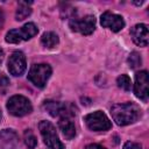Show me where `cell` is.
Wrapping results in <instances>:
<instances>
[{"label": "cell", "mask_w": 149, "mask_h": 149, "mask_svg": "<svg viewBox=\"0 0 149 149\" xmlns=\"http://www.w3.org/2000/svg\"><path fill=\"white\" fill-rule=\"evenodd\" d=\"M111 114L118 126H127L139 120L141 116V109L132 102L116 104L112 106Z\"/></svg>", "instance_id": "obj_1"}, {"label": "cell", "mask_w": 149, "mask_h": 149, "mask_svg": "<svg viewBox=\"0 0 149 149\" xmlns=\"http://www.w3.org/2000/svg\"><path fill=\"white\" fill-rule=\"evenodd\" d=\"M38 129L43 137L44 143L47 144V147L49 149H64V146L59 141L58 135H57L56 129L52 123H50L49 121L42 120L38 123Z\"/></svg>", "instance_id": "obj_2"}, {"label": "cell", "mask_w": 149, "mask_h": 149, "mask_svg": "<svg viewBox=\"0 0 149 149\" xmlns=\"http://www.w3.org/2000/svg\"><path fill=\"white\" fill-rule=\"evenodd\" d=\"M51 76V68L48 64H34L29 72H28V79L37 87L43 88L48 81V79Z\"/></svg>", "instance_id": "obj_3"}, {"label": "cell", "mask_w": 149, "mask_h": 149, "mask_svg": "<svg viewBox=\"0 0 149 149\" xmlns=\"http://www.w3.org/2000/svg\"><path fill=\"white\" fill-rule=\"evenodd\" d=\"M7 109L14 116H24L33 109L30 101L23 95H13L7 101Z\"/></svg>", "instance_id": "obj_4"}, {"label": "cell", "mask_w": 149, "mask_h": 149, "mask_svg": "<svg viewBox=\"0 0 149 149\" xmlns=\"http://www.w3.org/2000/svg\"><path fill=\"white\" fill-rule=\"evenodd\" d=\"M84 121H85L87 128L93 132H105L112 127L109 119L101 111H97V112L87 114L84 118Z\"/></svg>", "instance_id": "obj_5"}, {"label": "cell", "mask_w": 149, "mask_h": 149, "mask_svg": "<svg viewBox=\"0 0 149 149\" xmlns=\"http://www.w3.org/2000/svg\"><path fill=\"white\" fill-rule=\"evenodd\" d=\"M38 29L37 27L29 22L26 23L24 26H22L20 29H12L7 33L6 35V42L8 43H19L21 41H27L29 38H31L33 36H35L37 34Z\"/></svg>", "instance_id": "obj_6"}, {"label": "cell", "mask_w": 149, "mask_h": 149, "mask_svg": "<svg viewBox=\"0 0 149 149\" xmlns=\"http://www.w3.org/2000/svg\"><path fill=\"white\" fill-rule=\"evenodd\" d=\"M70 28L83 35H91L95 29V19L93 15H86L81 19L72 17L70 21Z\"/></svg>", "instance_id": "obj_7"}, {"label": "cell", "mask_w": 149, "mask_h": 149, "mask_svg": "<svg viewBox=\"0 0 149 149\" xmlns=\"http://www.w3.org/2000/svg\"><path fill=\"white\" fill-rule=\"evenodd\" d=\"M134 93L135 95L143 100H148L149 95V77L147 71H140L135 74V84H134Z\"/></svg>", "instance_id": "obj_8"}, {"label": "cell", "mask_w": 149, "mask_h": 149, "mask_svg": "<svg viewBox=\"0 0 149 149\" xmlns=\"http://www.w3.org/2000/svg\"><path fill=\"white\" fill-rule=\"evenodd\" d=\"M26 57L23 55V52L21 51H14L9 58H8V63H7V68L10 74L17 77L21 76L24 70H26Z\"/></svg>", "instance_id": "obj_9"}, {"label": "cell", "mask_w": 149, "mask_h": 149, "mask_svg": "<svg viewBox=\"0 0 149 149\" xmlns=\"http://www.w3.org/2000/svg\"><path fill=\"white\" fill-rule=\"evenodd\" d=\"M100 23L102 27L111 29L112 31H120L125 27V21L122 16L118 14H113L111 12H105L100 16Z\"/></svg>", "instance_id": "obj_10"}, {"label": "cell", "mask_w": 149, "mask_h": 149, "mask_svg": "<svg viewBox=\"0 0 149 149\" xmlns=\"http://www.w3.org/2000/svg\"><path fill=\"white\" fill-rule=\"evenodd\" d=\"M130 35H132V38L135 42V44H137L140 47H147L148 37H149L147 24H144V23L135 24L130 30Z\"/></svg>", "instance_id": "obj_11"}, {"label": "cell", "mask_w": 149, "mask_h": 149, "mask_svg": "<svg viewBox=\"0 0 149 149\" xmlns=\"http://www.w3.org/2000/svg\"><path fill=\"white\" fill-rule=\"evenodd\" d=\"M17 146V135L13 129H3L0 132V148L15 149Z\"/></svg>", "instance_id": "obj_12"}, {"label": "cell", "mask_w": 149, "mask_h": 149, "mask_svg": "<svg viewBox=\"0 0 149 149\" xmlns=\"http://www.w3.org/2000/svg\"><path fill=\"white\" fill-rule=\"evenodd\" d=\"M58 127L62 132V134L64 135L65 139L71 140L76 135V127L71 120V118L69 116H62L58 121Z\"/></svg>", "instance_id": "obj_13"}, {"label": "cell", "mask_w": 149, "mask_h": 149, "mask_svg": "<svg viewBox=\"0 0 149 149\" xmlns=\"http://www.w3.org/2000/svg\"><path fill=\"white\" fill-rule=\"evenodd\" d=\"M29 5H30V2H26V1H20L19 2L17 9H16V13H15V19L17 21H22L31 14V8L29 7Z\"/></svg>", "instance_id": "obj_14"}, {"label": "cell", "mask_w": 149, "mask_h": 149, "mask_svg": "<svg viewBox=\"0 0 149 149\" xmlns=\"http://www.w3.org/2000/svg\"><path fill=\"white\" fill-rule=\"evenodd\" d=\"M58 36H57V34H55L54 31H47V33H44L43 35H42V37H41V42H42V44L45 47V48H49V49H51V48H55L57 44H58Z\"/></svg>", "instance_id": "obj_15"}, {"label": "cell", "mask_w": 149, "mask_h": 149, "mask_svg": "<svg viewBox=\"0 0 149 149\" xmlns=\"http://www.w3.org/2000/svg\"><path fill=\"white\" fill-rule=\"evenodd\" d=\"M116 84L123 91H130V88H132V80L127 74L119 76L118 79H116Z\"/></svg>", "instance_id": "obj_16"}, {"label": "cell", "mask_w": 149, "mask_h": 149, "mask_svg": "<svg viewBox=\"0 0 149 149\" xmlns=\"http://www.w3.org/2000/svg\"><path fill=\"white\" fill-rule=\"evenodd\" d=\"M23 140H24V144H26L29 149H34V148L36 147V144H37V140H36L35 135H34L29 129H27V130L24 132Z\"/></svg>", "instance_id": "obj_17"}, {"label": "cell", "mask_w": 149, "mask_h": 149, "mask_svg": "<svg viewBox=\"0 0 149 149\" xmlns=\"http://www.w3.org/2000/svg\"><path fill=\"white\" fill-rule=\"evenodd\" d=\"M141 63H142V59H141L140 54L136 52V51H133V52L129 55V57H128V64H129V66H130L132 69H135V68L140 66Z\"/></svg>", "instance_id": "obj_18"}, {"label": "cell", "mask_w": 149, "mask_h": 149, "mask_svg": "<svg viewBox=\"0 0 149 149\" xmlns=\"http://www.w3.org/2000/svg\"><path fill=\"white\" fill-rule=\"evenodd\" d=\"M8 87H9V79L3 73L0 72V93H2V94L6 93Z\"/></svg>", "instance_id": "obj_19"}, {"label": "cell", "mask_w": 149, "mask_h": 149, "mask_svg": "<svg viewBox=\"0 0 149 149\" xmlns=\"http://www.w3.org/2000/svg\"><path fill=\"white\" fill-rule=\"evenodd\" d=\"M123 149H142V147H141V144H139L136 142L128 141V142H126L123 144Z\"/></svg>", "instance_id": "obj_20"}, {"label": "cell", "mask_w": 149, "mask_h": 149, "mask_svg": "<svg viewBox=\"0 0 149 149\" xmlns=\"http://www.w3.org/2000/svg\"><path fill=\"white\" fill-rule=\"evenodd\" d=\"M85 149H105L102 146H100V144H97V143H92V144H88V146H86V148Z\"/></svg>", "instance_id": "obj_21"}, {"label": "cell", "mask_w": 149, "mask_h": 149, "mask_svg": "<svg viewBox=\"0 0 149 149\" xmlns=\"http://www.w3.org/2000/svg\"><path fill=\"white\" fill-rule=\"evenodd\" d=\"M3 22H5V15H3V12H2V9L0 8V29L2 28V26H3Z\"/></svg>", "instance_id": "obj_22"}, {"label": "cell", "mask_w": 149, "mask_h": 149, "mask_svg": "<svg viewBox=\"0 0 149 149\" xmlns=\"http://www.w3.org/2000/svg\"><path fill=\"white\" fill-rule=\"evenodd\" d=\"M3 57H5V54H3V50L0 48V64L2 63V61H3Z\"/></svg>", "instance_id": "obj_23"}, {"label": "cell", "mask_w": 149, "mask_h": 149, "mask_svg": "<svg viewBox=\"0 0 149 149\" xmlns=\"http://www.w3.org/2000/svg\"><path fill=\"white\" fill-rule=\"evenodd\" d=\"M0 119H1V113H0Z\"/></svg>", "instance_id": "obj_24"}]
</instances>
